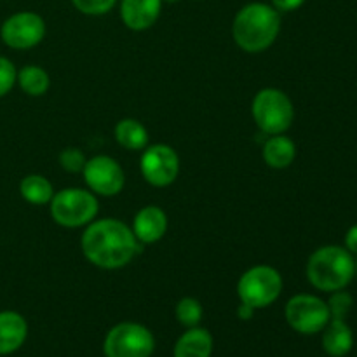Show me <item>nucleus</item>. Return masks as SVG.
Segmentation results:
<instances>
[{
  "label": "nucleus",
  "instance_id": "obj_1",
  "mask_svg": "<svg viewBox=\"0 0 357 357\" xmlns=\"http://www.w3.org/2000/svg\"><path fill=\"white\" fill-rule=\"evenodd\" d=\"M80 248L87 260L105 271L122 268L135 258L138 239L126 223L117 218L91 222L80 239Z\"/></svg>",
  "mask_w": 357,
  "mask_h": 357
},
{
  "label": "nucleus",
  "instance_id": "obj_2",
  "mask_svg": "<svg viewBox=\"0 0 357 357\" xmlns=\"http://www.w3.org/2000/svg\"><path fill=\"white\" fill-rule=\"evenodd\" d=\"M281 31V13L271 3L251 2L241 7L232 23L236 44L246 52L271 47Z\"/></svg>",
  "mask_w": 357,
  "mask_h": 357
},
{
  "label": "nucleus",
  "instance_id": "obj_3",
  "mask_svg": "<svg viewBox=\"0 0 357 357\" xmlns=\"http://www.w3.org/2000/svg\"><path fill=\"white\" fill-rule=\"evenodd\" d=\"M356 275L354 255L347 248L323 246L310 255L307 261V279L316 289L333 293L345 289Z\"/></svg>",
  "mask_w": 357,
  "mask_h": 357
},
{
  "label": "nucleus",
  "instance_id": "obj_4",
  "mask_svg": "<svg viewBox=\"0 0 357 357\" xmlns=\"http://www.w3.org/2000/svg\"><path fill=\"white\" fill-rule=\"evenodd\" d=\"M251 114L258 129L268 136L284 135L293 124L295 108L286 93L275 87H265L253 98Z\"/></svg>",
  "mask_w": 357,
  "mask_h": 357
},
{
  "label": "nucleus",
  "instance_id": "obj_5",
  "mask_svg": "<svg viewBox=\"0 0 357 357\" xmlns=\"http://www.w3.org/2000/svg\"><path fill=\"white\" fill-rule=\"evenodd\" d=\"M98 206L96 195L86 188H63L49 202L52 220L66 229L89 225L96 218Z\"/></svg>",
  "mask_w": 357,
  "mask_h": 357
},
{
  "label": "nucleus",
  "instance_id": "obj_6",
  "mask_svg": "<svg viewBox=\"0 0 357 357\" xmlns=\"http://www.w3.org/2000/svg\"><path fill=\"white\" fill-rule=\"evenodd\" d=\"M282 291V278L271 265H257L241 275L237 282V295L241 302L265 309L279 298Z\"/></svg>",
  "mask_w": 357,
  "mask_h": 357
},
{
  "label": "nucleus",
  "instance_id": "obj_7",
  "mask_svg": "<svg viewBox=\"0 0 357 357\" xmlns=\"http://www.w3.org/2000/svg\"><path fill=\"white\" fill-rule=\"evenodd\" d=\"M155 351L152 331L139 323H119L103 342L105 357H150Z\"/></svg>",
  "mask_w": 357,
  "mask_h": 357
},
{
  "label": "nucleus",
  "instance_id": "obj_8",
  "mask_svg": "<svg viewBox=\"0 0 357 357\" xmlns=\"http://www.w3.org/2000/svg\"><path fill=\"white\" fill-rule=\"evenodd\" d=\"M286 323L302 335H316L326 328L330 323V309L319 296L300 293L289 298L284 307Z\"/></svg>",
  "mask_w": 357,
  "mask_h": 357
},
{
  "label": "nucleus",
  "instance_id": "obj_9",
  "mask_svg": "<svg viewBox=\"0 0 357 357\" xmlns=\"http://www.w3.org/2000/svg\"><path fill=\"white\" fill-rule=\"evenodd\" d=\"M45 37V21L31 10H21L7 17L0 26V38L10 49H31Z\"/></svg>",
  "mask_w": 357,
  "mask_h": 357
},
{
  "label": "nucleus",
  "instance_id": "obj_10",
  "mask_svg": "<svg viewBox=\"0 0 357 357\" xmlns=\"http://www.w3.org/2000/svg\"><path fill=\"white\" fill-rule=\"evenodd\" d=\"M139 169L152 187H167L180 174V157L176 150L164 143L146 146L139 160Z\"/></svg>",
  "mask_w": 357,
  "mask_h": 357
},
{
  "label": "nucleus",
  "instance_id": "obj_11",
  "mask_svg": "<svg viewBox=\"0 0 357 357\" xmlns=\"http://www.w3.org/2000/svg\"><path fill=\"white\" fill-rule=\"evenodd\" d=\"M82 174L89 190L105 197H114L121 194L126 183L121 164L108 155H96L86 160Z\"/></svg>",
  "mask_w": 357,
  "mask_h": 357
},
{
  "label": "nucleus",
  "instance_id": "obj_12",
  "mask_svg": "<svg viewBox=\"0 0 357 357\" xmlns=\"http://www.w3.org/2000/svg\"><path fill=\"white\" fill-rule=\"evenodd\" d=\"M162 0H121L122 23L132 31L149 30L159 20Z\"/></svg>",
  "mask_w": 357,
  "mask_h": 357
},
{
  "label": "nucleus",
  "instance_id": "obj_13",
  "mask_svg": "<svg viewBox=\"0 0 357 357\" xmlns=\"http://www.w3.org/2000/svg\"><path fill=\"white\" fill-rule=\"evenodd\" d=\"M167 232V215L159 206H145L132 220V234L139 243L153 244Z\"/></svg>",
  "mask_w": 357,
  "mask_h": 357
},
{
  "label": "nucleus",
  "instance_id": "obj_14",
  "mask_svg": "<svg viewBox=\"0 0 357 357\" xmlns=\"http://www.w3.org/2000/svg\"><path fill=\"white\" fill-rule=\"evenodd\" d=\"M28 337V323L20 312H0V356H9L23 347Z\"/></svg>",
  "mask_w": 357,
  "mask_h": 357
},
{
  "label": "nucleus",
  "instance_id": "obj_15",
  "mask_svg": "<svg viewBox=\"0 0 357 357\" xmlns=\"http://www.w3.org/2000/svg\"><path fill=\"white\" fill-rule=\"evenodd\" d=\"M323 333V349L331 357H345L354 347V333L345 319H330Z\"/></svg>",
  "mask_w": 357,
  "mask_h": 357
},
{
  "label": "nucleus",
  "instance_id": "obj_16",
  "mask_svg": "<svg viewBox=\"0 0 357 357\" xmlns=\"http://www.w3.org/2000/svg\"><path fill=\"white\" fill-rule=\"evenodd\" d=\"M213 337L204 328H188L174 344L173 357H211Z\"/></svg>",
  "mask_w": 357,
  "mask_h": 357
},
{
  "label": "nucleus",
  "instance_id": "obj_17",
  "mask_svg": "<svg viewBox=\"0 0 357 357\" xmlns=\"http://www.w3.org/2000/svg\"><path fill=\"white\" fill-rule=\"evenodd\" d=\"M264 160L272 169H286L293 164L296 157V146L293 139H289L284 135H274L265 142Z\"/></svg>",
  "mask_w": 357,
  "mask_h": 357
},
{
  "label": "nucleus",
  "instance_id": "obj_18",
  "mask_svg": "<svg viewBox=\"0 0 357 357\" xmlns=\"http://www.w3.org/2000/svg\"><path fill=\"white\" fill-rule=\"evenodd\" d=\"M115 139L126 150H145L149 146V131L136 119H122L115 126Z\"/></svg>",
  "mask_w": 357,
  "mask_h": 357
},
{
  "label": "nucleus",
  "instance_id": "obj_19",
  "mask_svg": "<svg viewBox=\"0 0 357 357\" xmlns=\"http://www.w3.org/2000/svg\"><path fill=\"white\" fill-rule=\"evenodd\" d=\"M20 194L30 204L44 206L51 202L54 188H52L51 181L42 174H28L21 180Z\"/></svg>",
  "mask_w": 357,
  "mask_h": 357
},
{
  "label": "nucleus",
  "instance_id": "obj_20",
  "mask_svg": "<svg viewBox=\"0 0 357 357\" xmlns=\"http://www.w3.org/2000/svg\"><path fill=\"white\" fill-rule=\"evenodd\" d=\"M16 84L28 96L37 98L44 96L47 93L49 87H51V79H49V73L42 66L26 65L17 72Z\"/></svg>",
  "mask_w": 357,
  "mask_h": 357
},
{
  "label": "nucleus",
  "instance_id": "obj_21",
  "mask_svg": "<svg viewBox=\"0 0 357 357\" xmlns=\"http://www.w3.org/2000/svg\"><path fill=\"white\" fill-rule=\"evenodd\" d=\"M176 319L181 326L185 328H195L202 321L204 316V309H202L201 302L192 296H185L176 303Z\"/></svg>",
  "mask_w": 357,
  "mask_h": 357
},
{
  "label": "nucleus",
  "instance_id": "obj_22",
  "mask_svg": "<svg viewBox=\"0 0 357 357\" xmlns=\"http://www.w3.org/2000/svg\"><path fill=\"white\" fill-rule=\"evenodd\" d=\"M328 309H330L331 319H345L351 312L352 305H354V298L345 289H338V291L331 293L330 300H328Z\"/></svg>",
  "mask_w": 357,
  "mask_h": 357
},
{
  "label": "nucleus",
  "instance_id": "obj_23",
  "mask_svg": "<svg viewBox=\"0 0 357 357\" xmlns=\"http://www.w3.org/2000/svg\"><path fill=\"white\" fill-rule=\"evenodd\" d=\"M86 160V155L79 149H73V146L61 150V153H59V164L68 173H82Z\"/></svg>",
  "mask_w": 357,
  "mask_h": 357
},
{
  "label": "nucleus",
  "instance_id": "obj_24",
  "mask_svg": "<svg viewBox=\"0 0 357 357\" xmlns=\"http://www.w3.org/2000/svg\"><path fill=\"white\" fill-rule=\"evenodd\" d=\"M17 70L14 63L6 56H0V98L10 93L14 86H16Z\"/></svg>",
  "mask_w": 357,
  "mask_h": 357
},
{
  "label": "nucleus",
  "instance_id": "obj_25",
  "mask_svg": "<svg viewBox=\"0 0 357 357\" xmlns=\"http://www.w3.org/2000/svg\"><path fill=\"white\" fill-rule=\"evenodd\" d=\"M77 10L87 16H101L114 9L117 0H72Z\"/></svg>",
  "mask_w": 357,
  "mask_h": 357
},
{
  "label": "nucleus",
  "instance_id": "obj_26",
  "mask_svg": "<svg viewBox=\"0 0 357 357\" xmlns=\"http://www.w3.org/2000/svg\"><path fill=\"white\" fill-rule=\"evenodd\" d=\"M303 3H305V0H272V6L279 13H293V10L300 9Z\"/></svg>",
  "mask_w": 357,
  "mask_h": 357
},
{
  "label": "nucleus",
  "instance_id": "obj_27",
  "mask_svg": "<svg viewBox=\"0 0 357 357\" xmlns=\"http://www.w3.org/2000/svg\"><path fill=\"white\" fill-rule=\"evenodd\" d=\"M345 248L351 251L352 255H357V223L352 225L345 234Z\"/></svg>",
  "mask_w": 357,
  "mask_h": 357
},
{
  "label": "nucleus",
  "instance_id": "obj_28",
  "mask_svg": "<svg viewBox=\"0 0 357 357\" xmlns=\"http://www.w3.org/2000/svg\"><path fill=\"white\" fill-rule=\"evenodd\" d=\"M255 312H257V309H255V307H251V305H248V303H244V302H241L239 307H237V317H239V319H243V321L253 319Z\"/></svg>",
  "mask_w": 357,
  "mask_h": 357
},
{
  "label": "nucleus",
  "instance_id": "obj_29",
  "mask_svg": "<svg viewBox=\"0 0 357 357\" xmlns=\"http://www.w3.org/2000/svg\"><path fill=\"white\" fill-rule=\"evenodd\" d=\"M162 2H166V3H174V2H178V0H162Z\"/></svg>",
  "mask_w": 357,
  "mask_h": 357
},
{
  "label": "nucleus",
  "instance_id": "obj_30",
  "mask_svg": "<svg viewBox=\"0 0 357 357\" xmlns=\"http://www.w3.org/2000/svg\"><path fill=\"white\" fill-rule=\"evenodd\" d=\"M356 275H357V260H356Z\"/></svg>",
  "mask_w": 357,
  "mask_h": 357
}]
</instances>
